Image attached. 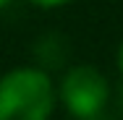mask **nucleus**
Instances as JSON below:
<instances>
[{
  "instance_id": "obj_7",
  "label": "nucleus",
  "mask_w": 123,
  "mask_h": 120,
  "mask_svg": "<svg viewBox=\"0 0 123 120\" xmlns=\"http://www.w3.org/2000/svg\"><path fill=\"white\" fill-rule=\"evenodd\" d=\"M121 104H123V94H121Z\"/></svg>"
},
{
  "instance_id": "obj_5",
  "label": "nucleus",
  "mask_w": 123,
  "mask_h": 120,
  "mask_svg": "<svg viewBox=\"0 0 123 120\" xmlns=\"http://www.w3.org/2000/svg\"><path fill=\"white\" fill-rule=\"evenodd\" d=\"M118 65H121V73H123V45H121V52H118Z\"/></svg>"
},
{
  "instance_id": "obj_3",
  "label": "nucleus",
  "mask_w": 123,
  "mask_h": 120,
  "mask_svg": "<svg viewBox=\"0 0 123 120\" xmlns=\"http://www.w3.org/2000/svg\"><path fill=\"white\" fill-rule=\"evenodd\" d=\"M37 5H45V8H52V5H60V3H68V0H31Z\"/></svg>"
},
{
  "instance_id": "obj_6",
  "label": "nucleus",
  "mask_w": 123,
  "mask_h": 120,
  "mask_svg": "<svg viewBox=\"0 0 123 120\" xmlns=\"http://www.w3.org/2000/svg\"><path fill=\"white\" fill-rule=\"evenodd\" d=\"M5 3H8V0H0V8H3V5H5Z\"/></svg>"
},
{
  "instance_id": "obj_1",
  "label": "nucleus",
  "mask_w": 123,
  "mask_h": 120,
  "mask_svg": "<svg viewBox=\"0 0 123 120\" xmlns=\"http://www.w3.org/2000/svg\"><path fill=\"white\" fill-rule=\"evenodd\" d=\"M52 104V84L42 71L21 68L0 78V120H47Z\"/></svg>"
},
{
  "instance_id": "obj_2",
  "label": "nucleus",
  "mask_w": 123,
  "mask_h": 120,
  "mask_svg": "<svg viewBox=\"0 0 123 120\" xmlns=\"http://www.w3.org/2000/svg\"><path fill=\"white\" fill-rule=\"evenodd\" d=\"M60 94H63L66 107L74 112L76 118L97 115L99 107L107 99V81H105V76L97 68L79 65V68H71L66 73Z\"/></svg>"
},
{
  "instance_id": "obj_4",
  "label": "nucleus",
  "mask_w": 123,
  "mask_h": 120,
  "mask_svg": "<svg viewBox=\"0 0 123 120\" xmlns=\"http://www.w3.org/2000/svg\"><path fill=\"white\" fill-rule=\"evenodd\" d=\"M79 120H105V118H99V115H84V118H79Z\"/></svg>"
}]
</instances>
